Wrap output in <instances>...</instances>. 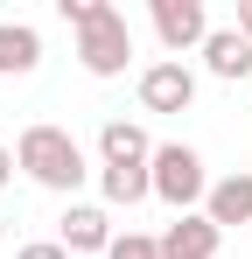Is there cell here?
Masks as SVG:
<instances>
[{"label":"cell","instance_id":"obj_12","mask_svg":"<svg viewBox=\"0 0 252 259\" xmlns=\"http://www.w3.org/2000/svg\"><path fill=\"white\" fill-rule=\"evenodd\" d=\"M98 182H105V203H140V196H154L147 168H105Z\"/></svg>","mask_w":252,"mask_h":259},{"label":"cell","instance_id":"obj_9","mask_svg":"<svg viewBox=\"0 0 252 259\" xmlns=\"http://www.w3.org/2000/svg\"><path fill=\"white\" fill-rule=\"evenodd\" d=\"M203 63H210V77L238 84V77H252V42L238 35V28H210L203 35Z\"/></svg>","mask_w":252,"mask_h":259},{"label":"cell","instance_id":"obj_10","mask_svg":"<svg viewBox=\"0 0 252 259\" xmlns=\"http://www.w3.org/2000/svg\"><path fill=\"white\" fill-rule=\"evenodd\" d=\"M203 217L224 231V224H252V175H224V182H210V196H203Z\"/></svg>","mask_w":252,"mask_h":259},{"label":"cell","instance_id":"obj_14","mask_svg":"<svg viewBox=\"0 0 252 259\" xmlns=\"http://www.w3.org/2000/svg\"><path fill=\"white\" fill-rule=\"evenodd\" d=\"M14 259H70V252H63L56 238H35V245H21V252H14Z\"/></svg>","mask_w":252,"mask_h":259},{"label":"cell","instance_id":"obj_6","mask_svg":"<svg viewBox=\"0 0 252 259\" xmlns=\"http://www.w3.org/2000/svg\"><path fill=\"white\" fill-rule=\"evenodd\" d=\"M217 238H224V231H217L210 217L182 210V217L161 231V238H154V245H161V259H217Z\"/></svg>","mask_w":252,"mask_h":259},{"label":"cell","instance_id":"obj_11","mask_svg":"<svg viewBox=\"0 0 252 259\" xmlns=\"http://www.w3.org/2000/svg\"><path fill=\"white\" fill-rule=\"evenodd\" d=\"M42 63V35L28 21H0V77H28Z\"/></svg>","mask_w":252,"mask_h":259},{"label":"cell","instance_id":"obj_5","mask_svg":"<svg viewBox=\"0 0 252 259\" xmlns=\"http://www.w3.org/2000/svg\"><path fill=\"white\" fill-rule=\"evenodd\" d=\"M140 105H147V112H189V105H196L189 63H154V70H140Z\"/></svg>","mask_w":252,"mask_h":259},{"label":"cell","instance_id":"obj_3","mask_svg":"<svg viewBox=\"0 0 252 259\" xmlns=\"http://www.w3.org/2000/svg\"><path fill=\"white\" fill-rule=\"evenodd\" d=\"M147 182H154V196L161 203H175V217L189 210L196 196H210V182H203V154L196 147H154V161H147Z\"/></svg>","mask_w":252,"mask_h":259},{"label":"cell","instance_id":"obj_16","mask_svg":"<svg viewBox=\"0 0 252 259\" xmlns=\"http://www.w3.org/2000/svg\"><path fill=\"white\" fill-rule=\"evenodd\" d=\"M7 182H14V154L0 147V189H7Z\"/></svg>","mask_w":252,"mask_h":259},{"label":"cell","instance_id":"obj_2","mask_svg":"<svg viewBox=\"0 0 252 259\" xmlns=\"http://www.w3.org/2000/svg\"><path fill=\"white\" fill-rule=\"evenodd\" d=\"M77 63L91 77H119L126 63H133V28H126V14L112 0H98V14L77 28Z\"/></svg>","mask_w":252,"mask_h":259},{"label":"cell","instance_id":"obj_1","mask_svg":"<svg viewBox=\"0 0 252 259\" xmlns=\"http://www.w3.org/2000/svg\"><path fill=\"white\" fill-rule=\"evenodd\" d=\"M14 168H28L42 189H56V196H70L84 175H91V168H84V147L63 126H28L21 147H14Z\"/></svg>","mask_w":252,"mask_h":259},{"label":"cell","instance_id":"obj_13","mask_svg":"<svg viewBox=\"0 0 252 259\" xmlns=\"http://www.w3.org/2000/svg\"><path fill=\"white\" fill-rule=\"evenodd\" d=\"M105 259H161V245H154V238H140V231H126V238L105 245Z\"/></svg>","mask_w":252,"mask_h":259},{"label":"cell","instance_id":"obj_7","mask_svg":"<svg viewBox=\"0 0 252 259\" xmlns=\"http://www.w3.org/2000/svg\"><path fill=\"white\" fill-rule=\"evenodd\" d=\"M56 245H63V252H105V245H112V217L98 210V203H70Z\"/></svg>","mask_w":252,"mask_h":259},{"label":"cell","instance_id":"obj_4","mask_svg":"<svg viewBox=\"0 0 252 259\" xmlns=\"http://www.w3.org/2000/svg\"><path fill=\"white\" fill-rule=\"evenodd\" d=\"M154 35H161L175 56H182V49H203V35H210L203 0H154Z\"/></svg>","mask_w":252,"mask_h":259},{"label":"cell","instance_id":"obj_15","mask_svg":"<svg viewBox=\"0 0 252 259\" xmlns=\"http://www.w3.org/2000/svg\"><path fill=\"white\" fill-rule=\"evenodd\" d=\"M238 35L252 42V0H238Z\"/></svg>","mask_w":252,"mask_h":259},{"label":"cell","instance_id":"obj_8","mask_svg":"<svg viewBox=\"0 0 252 259\" xmlns=\"http://www.w3.org/2000/svg\"><path fill=\"white\" fill-rule=\"evenodd\" d=\"M98 154H105V168H147V161H154L147 133L133 126V119H105V126H98Z\"/></svg>","mask_w":252,"mask_h":259}]
</instances>
